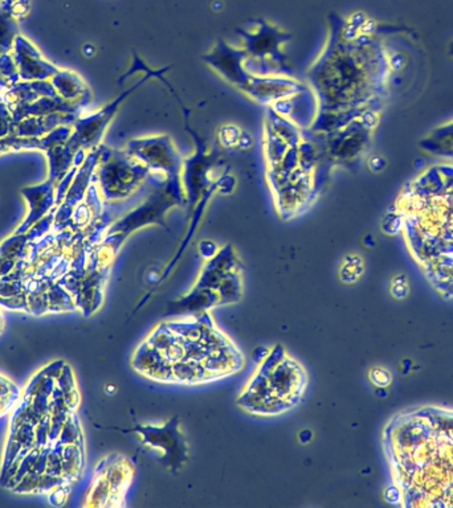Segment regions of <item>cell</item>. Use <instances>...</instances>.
Returning a JSON list of instances; mask_svg holds the SVG:
<instances>
[{
  "label": "cell",
  "instance_id": "cell-12",
  "mask_svg": "<svg viewBox=\"0 0 453 508\" xmlns=\"http://www.w3.org/2000/svg\"><path fill=\"white\" fill-rule=\"evenodd\" d=\"M3 329H4V319H3V316H1V314H0V335H1Z\"/></svg>",
  "mask_w": 453,
  "mask_h": 508
},
{
  "label": "cell",
  "instance_id": "cell-8",
  "mask_svg": "<svg viewBox=\"0 0 453 508\" xmlns=\"http://www.w3.org/2000/svg\"><path fill=\"white\" fill-rule=\"evenodd\" d=\"M269 352H270V349L267 348V347H257L252 352V359L260 364L261 361H264L268 358Z\"/></svg>",
  "mask_w": 453,
  "mask_h": 508
},
{
  "label": "cell",
  "instance_id": "cell-4",
  "mask_svg": "<svg viewBox=\"0 0 453 508\" xmlns=\"http://www.w3.org/2000/svg\"><path fill=\"white\" fill-rule=\"evenodd\" d=\"M48 302L50 312H72L77 307L73 296L57 282L48 289Z\"/></svg>",
  "mask_w": 453,
  "mask_h": 508
},
{
  "label": "cell",
  "instance_id": "cell-11",
  "mask_svg": "<svg viewBox=\"0 0 453 508\" xmlns=\"http://www.w3.org/2000/svg\"><path fill=\"white\" fill-rule=\"evenodd\" d=\"M116 391V387L114 385H106V394H113Z\"/></svg>",
  "mask_w": 453,
  "mask_h": 508
},
{
  "label": "cell",
  "instance_id": "cell-2",
  "mask_svg": "<svg viewBox=\"0 0 453 508\" xmlns=\"http://www.w3.org/2000/svg\"><path fill=\"white\" fill-rule=\"evenodd\" d=\"M134 431L142 438L146 446L161 450L163 456L162 463L171 471H177L185 465L187 459V446L185 437L179 430L178 417H174L163 427H150V425H137L130 430Z\"/></svg>",
  "mask_w": 453,
  "mask_h": 508
},
{
  "label": "cell",
  "instance_id": "cell-3",
  "mask_svg": "<svg viewBox=\"0 0 453 508\" xmlns=\"http://www.w3.org/2000/svg\"><path fill=\"white\" fill-rule=\"evenodd\" d=\"M50 183H46L43 185L34 187V188H26L23 190V195L27 197L30 204V214L24 223L17 228L15 234L26 233L34 227V224L44 217V214L50 211V207L53 205V191L48 187Z\"/></svg>",
  "mask_w": 453,
  "mask_h": 508
},
{
  "label": "cell",
  "instance_id": "cell-13",
  "mask_svg": "<svg viewBox=\"0 0 453 508\" xmlns=\"http://www.w3.org/2000/svg\"><path fill=\"white\" fill-rule=\"evenodd\" d=\"M0 1H1V0H0Z\"/></svg>",
  "mask_w": 453,
  "mask_h": 508
},
{
  "label": "cell",
  "instance_id": "cell-1",
  "mask_svg": "<svg viewBox=\"0 0 453 508\" xmlns=\"http://www.w3.org/2000/svg\"><path fill=\"white\" fill-rule=\"evenodd\" d=\"M306 384L303 367L288 356L283 345H277L260 363L237 404L252 414H281L300 403Z\"/></svg>",
  "mask_w": 453,
  "mask_h": 508
},
{
  "label": "cell",
  "instance_id": "cell-6",
  "mask_svg": "<svg viewBox=\"0 0 453 508\" xmlns=\"http://www.w3.org/2000/svg\"><path fill=\"white\" fill-rule=\"evenodd\" d=\"M410 292L408 281L404 276H396L391 282V294L398 299L405 298Z\"/></svg>",
  "mask_w": 453,
  "mask_h": 508
},
{
  "label": "cell",
  "instance_id": "cell-5",
  "mask_svg": "<svg viewBox=\"0 0 453 508\" xmlns=\"http://www.w3.org/2000/svg\"><path fill=\"white\" fill-rule=\"evenodd\" d=\"M363 270H365V266H363L362 258L358 256H349L346 257L345 263H342V267L339 270V277L343 283L350 285L361 278V276L363 274Z\"/></svg>",
  "mask_w": 453,
  "mask_h": 508
},
{
  "label": "cell",
  "instance_id": "cell-7",
  "mask_svg": "<svg viewBox=\"0 0 453 508\" xmlns=\"http://www.w3.org/2000/svg\"><path fill=\"white\" fill-rule=\"evenodd\" d=\"M370 380L372 381V384H375L376 387H387L391 383V375L388 374L385 368H374L370 372Z\"/></svg>",
  "mask_w": 453,
  "mask_h": 508
},
{
  "label": "cell",
  "instance_id": "cell-10",
  "mask_svg": "<svg viewBox=\"0 0 453 508\" xmlns=\"http://www.w3.org/2000/svg\"><path fill=\"white\" fill-rule=\"evenodd\" d=\"M299 440H300V443H303V445L310 443V441L313 440V431H312V430H309V429L302 430V431H300V434H299Z\"/></svg>",
  "mask_w": 453,
  "mask_h": 508
},
{
  "label": "cell",
  "instance_id": "cell-9",
  "mask_svg": "<svg viewBox=\"0 0 453 508\" xmlns=\"http://www.w3.org/2000/svg\"><path fill=\"white\" fill-rule=\"evenodd\" d=\"M385 498L390 503H396L399 500V491L395 487H388L385 491Z\"/></svg>",
  "mask_w": 453,
  "mask_h": 508
}]
</instances>
